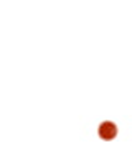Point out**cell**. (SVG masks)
<instances>
[{"instance_id":"cell-1","label":"cell","mask_w":132,"mask_h":148,"mask_svg":"<svg viewBox=\"0 0 132 148\" xmlns=\"http://www.w3.org/2000/svg\"><path fill=\"white\" fill-rule=\"evenodd\" d=\"M97 137L102 142H114L119 137V125L112 120H102L97 125Z\"/></svg>"}]
</instances>
